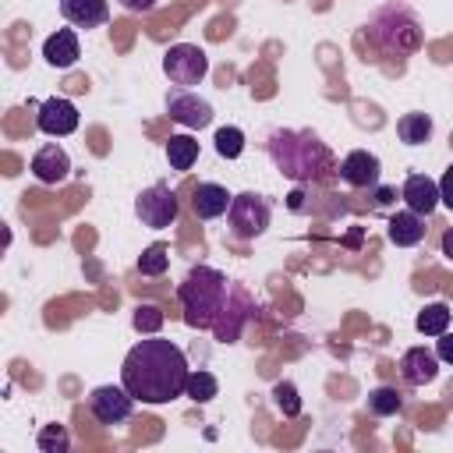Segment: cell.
Segmentation results:
<instances>
[{
    "label": "cell",
    "mask_w": 453,
    "mask_h": 453,
    "mask_svg": "<svg viewBox=\"0 0 453 453\" xmlns=\"http://www.w3.org/2000/svg\"><path fill=\"white\" fill-rule=\"evenodd\" d=\"M188 375L191 368H188L184 350L173 340L156 336V333L138 340L124 354V365H120V386L142 403H170L184 396Z\"/></svg>",
    "instance_id": "cell-1"
},
{
    "label": "cell",
    "mask_w": 453,
    "mask_h": 453,
    "mask_svg": "<svg viewBox=\"0 0 453 453\" xmlns=\"http://www.w3.org/2000/svg\"><path fill=\"white\" fill-rule=\"evenodd\" d=\"M273 166L290 177L294 184L319 180L326 170H333V152L315 131H294V127H276L265 142Z\"/></svg>",
    "instance_id": "cell-2"
},
{
    "label": "cell",
    "mask_w": 453,
    "mask_h": 453,
    "mask_svg": "<svg viewBox=\"0 0 453 453\" xmlns=\"http://www.w3.org/2000/svg\"><path fill=\"white\" fill-rule=\"evenodd\" d=\"M365 39L379 57H411L421 50V18L414 14V7H407L403 0H389L382 7H375L365 21Z\"/></svg>",
    "instance_id": "cell-3"
},
{
    "label": "cell",
    "mask_w": 453,
    "mask_h": 453,
    "mask_svg": "<svg viewBox=\"0 0 453 453\" xmlns=\"http://www.w3.org/2000/svg\"><path fill=\"white\" fill-rule=\"evenodd\" d=\"M230 287L234 280H226L219 269L212 265H191V273L180 280L177 287V297H180V308H184V322L191 329H209L219 322L226 301H230Z\"/></svg>",
    "instance_id": "cell-4"
},
{
    "label": "cell",
    "mask_w": 453,
    "mask_h": 453,
    "mask_svg": "<svg viewBox=\"0 0 453 453\" xmlns=\"http://www.w3.org/2000/svg\"><path fill=\"white\" fill-rule=\"evenodd\" d=\"M269 216H273V205H269V198H262L258 191H241V195H234V202H230V209H226L230 230H234L241 241H251V237L265 234Z\"/></svg>",
    "instance_id": "cell-5"
},
{
    "label": "cell",
    "mask_w": 453,
    "mask_h": 453,
    "mask_svg": "<svg viewBox=\"0 0 453 453\" xmlns=\"http://www.w3.org/2000/svg\"><path fill=\"white\" fill-rule=\"evenodd\" d=\"M163 74L170 78V85H180V88H191L198 85L205 74H209V57L202 46H191V42H177L163 53Z\"/></svg>",
    "instance_id": "cell-6"
},
{
    "label": "cell",
    "mask_w": 453,
    "mask_h": 453,
    "mask_svg": "<svg viewBox=\"0 0 453 453\" xmlns=\"http://www.w3.org/2000/svg\"><path fill=\"white\" fill-rule=\"evenodd\" d=\"M177 209H180L177 195L166 184H152L134 198V216L142 219V226H152V230H166L177 219Z\"/></svg>",
    "instance_id": "cell-7"
},
{
    "label": "cell",
    "mask_w": 453,
    "mask_h": 453,
    "mask_svg": "<svg viewBox=\"0 0 453 453\" xmlns=\"http://www.w3.org/2000/svg\"><path fill=\"white\" fill-rule=\"evenodd\" d=\"M251 311H255V297L248 294L244 283L234 280V287H230V301H226L219 322L212 326V336H216L219 343H234V340L244 333V322L251 319Z\"/></svg>",
    "instance_id": "cell-8"
},
{
    "label": "cell",
    "mask_w": 453,
    "mask_h": 453,
    "mask_svg": "<svg viewBox=\"0 0 453 453\" xmlns=\"http://www.w3.org/2000/svg\"><path fill=\"white\" fill-rule=\"evenodd\" d=\"M166 113H170V120H177L180 127H209L212 124V103L209 99H202L198 92H191V88H170L166 92Z\"/></svg>",
    "instance_id": "cell-9"
},
{
    "label": "cell",
    "mask_w": 453,
    "mask_h": 453,
    "mask_svg": "<svg viewBox=\"0 0 453 453\" xmlns=\"http://www.w3.org/2000/svg\"><path fill=\"white\" fill-rule=\"evenodd\" d=\"M88 411L99 425H124L134 411V396L124 386H96L88 393Z\"/></svg>",
    "instance_id": "cell-10"
},
{
    "label": "cell",
    "mask_w": 453,
    "mask_h": 453,
    "mask_svg": "<svg viewBox=\"0 0 453 453\" xmlns=\"http://www.w3.org/2000/svg\"><path fill=\"white\" fill-rule=\"evenodd\" d=\"M78 106L71 103V99H64V96H50V99H42L39 103V113H35V124H39V131L42 134H50V138H64V134H71L74 127H78Z\"/></svg>",
    "instance_id": "cell-11"
},
{
    "label": "cell",
    "mask_w": 453,
    "mask_h": 453,
    "mask_svg": "<svg viewBox=\"0 0 453 453\" xmlns=\"http://www.w3.org/2000/svg\"><path fill=\"white\" fill-rule=\"evenodd\" d=\"M379 173H382V163L368 149H354L340 159V180L350 184V188H375Z\"/></svg>",
    "instance_id": "cell-12"
},
{
    "label": "cell",
    "mask_w": 453,
    "mask_h": 453,
    "mask_svg": "<svg viewBox=\"0 0 453 453\" xmlns=\"http://www.w3.org/2000/svg\"><path fill=\"white\" fill-rule=\"evenodd\" d=\"M32 173H35V180H42V184H60V180H67V173H71V156H67V149L57 145V142L39 145L35 156H32Z\"/></svg>",
    "instance_id": "cell-13"
},
{
    "label": "cell",
    "mask_w": 453,
    "mask_h": 453,
    "mask_svg": "<svg viewBox=\"0 0 453 453\" xmlns=\"http://www.w3.org/2000/svg\"><path fill=\"white\" fill-rule=\"evenodd\" d=\"M400 195H403V202H407V209H414L418 216H432L435 209H439V180H432L428 173H411L407 180H403V188H400Z\"/></svg>",
    "instance_id": "cell-14"
},
{
    "label": "cell",
    "mask_w": 453,
    "mask_h": 453,
    "mask_svg": "<svg viewBox=\"0 0 453 453\" xmlns=\"http://www.w3.org/2000/svg\"><path fill=\"white\" fill-rule=\"evenodd\" d=\"M42 57H46V64H50V67H57V71L74 67V64H78V57H81L78 32H74V28H57V32L42 42Z\"/></svg>",
    "instance_id": "cell-15"
},
{
    "label": "cell",
    "mask_w": 453,
    "mask_h": 453,
    "mask_svg": "<svg viewBox=\"0 0 453 453\" xmlns=\"http://www.w3.org/2000/svg\"><path fill=\"white\" fill-rule=\"evenodd\" d=\"M230 202H234V195H230L223 184H216V180H202V184H195V191H191V209H195L198 219H216V216H223V212L230 209Z\"/></svg>",
    "instance_id": "cell-16"
},
{
    "label": "cell",
    "mask_w": 453,
    "mask_h": 453,
    "mask_svg": "<svg viewBox=\"0 0 453 453\" xmlns=\"http://www.w3.org/2000/svg\"><path fill=\"white\" fill-rule=\"evenodd\" d=\"M400 375L407 386H425L439 375V354L435 350H425V347H411L403 350L400 357Z\"/></svg>",
    "instance_id": "cell-17"
},
{
    "label": "cell",
    "mask_w": 453,
    "mask_h": 453,
    "mask_svg": "<svg viewBox=\"0 0 453 453\" xmlns=\"http://www.w3.org/2000/svg\"><path fill=\"white\" fill-rule=\"evenodd\" d=\"M60 14L74 28H99L110 18V0H60Z\"/></svg>",
    "instance_id": "cell-18"
},
{
    "label": "cell",
    "mask_w": 453,
    "mask_h": 453,
    "mask_svg": "<svg viewBox=\"0 0 453 453\" xmlns=\"http://www.w3.org/2000/svg\"><path fill=\"white\" fill-rule=\"evenodd\" d=\"M425 216H418L414 209H400L389 216V226H386V237L396 244V248H414L425 241Z\"/></svg>",
    "instance_id": "cell-19"
},
{
    "label": "cell",
    "mask_w": 453,
    "mask_h": 453,
    "mask_svg": "<svg viewBox=\"0 0 453 453\" xmlns=\"http://www.w3.org/2000/svg\"><path fill=\"white\" fill-rule=\"evenodd\" d=\"M414 329H418L421 336H442V333L449 329V304H446V301L425 304V308L418 311V319H414Z\"/></svg>",
    "instance_id": "cell-20"
},
{
    "label": "cell",
    "mask_w": 453,
    "mask_h": 453,
    "mask_svg": "<svg viewBox=\"0 0 453 453\" xmlns=\"http://www.w3.org/2000/svg\"><path fill=\"white\" fill-rule=\"evenodd\" d=\"M396 134H400V142L403 145H425L428 138H432V117L428 113H403L400 120H396Z\"/></svg>",
    "instance_id": "cell-21"
},
{
    "label": "cell",
    "mask_w": 453,
    "mask_h": 453,
    "mask_svg": "<svg viewBox=\"0 0 453 453\" xmlns=\"http://www.w3.org/2000/svg\"><path fill=\"white\" fill-rule=\"evenodd\" d=\"M166 159L173 170H191L198 159V142L191 134H170L166 142Z\"/></svg>",
    "instance_id": "cell-22"
},
{
    "label": "cell",
    "mask_w": 453,
    "mask_h": 453,
    "mask_svg": "<svg viewBox=\"0 0 453 453\" xmlns=\"http://www.w3.org/2000/svg\"><path fill=\"white\" fill-rule=\"evenodd\" d=\"M400 407H403V396L396 393V386H375V389L368 393V411H372L375 418L400 414Z\"/></svg>",
    "instance_id": "cell-23"
},
{
    "label": "cell",
    "mask_w": 453,
    "mask_h": 453,
    "mask_svg": "<svg viewBox=\"0 0 453 453\" xmlns=\"http://www.w3.org/2000/svg\"><path fill=\"white\" fill-rule=\"evenodd\" d=\"M166 265H170V248H166L163 241L149 244V248L138 255V273H142V276H163Z\"/></svg>",
    "instance_id": "cell-24"
},
{
    "label": "cell",
    "mask_w": 453,
    "mask_h": 453,
    "mask_svg": "<svg viewBox=\"0 0 453 453\" xmlns=\"http://www.w3.org/2000/svg\"><path fill=\"white\" fill-rule=\"evenodd\" d=\"M219 393V382H216V375L212 372H191L188 375V386H184V396H191L195 403H209L212 396Z\"/></svg>",
    "instance_id": "cell-25"
},
{
    "label": "cell",
    "mask_w": 453,
    "mask_h": 453,
    "mask_svg": "<svg viewBox=\"0 0 453 453\" xmlns=\"http://www.w3.org/2000/svg\"><path fill=\"white\" fill-rule=\"evenodd\" d=\"M35 446H39V453H67V446H71V435H67V428L64 425H42L39 428V435H35Z\"/></svg>",
    "instance_id": "cell-26"
},
{
    "label": "cell",
    "mask_w": 453,
    "mask_h": 453,
    "mask_svg": "<svg viewBox=\"0 0 453 453\" xmlns=\"http://www.w3.org/2000/svg\"><path fill=\"white\" fill-rule=\"evenodd\" d=\"M212 142H216V152H219L223 159H237V156L244 152V131H241V127H234V124L219 127Z\"/></svg>",
    "instance_id": "cell-27"
},
{
    "label": "cell",
    "mask_w": 453,
    "mask_h": 453,
    "mask_svg": "<svg viewBox=\"0 0 453 453\" xmlns=\"http://www.w3.org/2000/svg\"><path fill=\"white\" fill-rule=\"evenodd\" d=\"M273 400H276V407L287 414V418H297L301 414V396H297V386L294 382H276L273 386Z\"/></svg>",
    "instance_id": "cell-28"
},
{
    "label": "cell",
    "mask_w": 453,
    "mask_h": 453,
    "mask_svg": "<svg viewBox=\"0 0 453 453\" xmlns=\"http://www.w3.org/2000/svg\"><path fill=\"white\" fill-rule=\"evenodd\" d=\"M159 326H163V311L156 304H138L134 308V329L138 333L152 336V333H159Z\"/></svg>",
    "instance_id": "cell-29"
},
{
    "label": "cell",
    "mask_w": 453,
    "mask_h": 453,
    "mask_svg": "<svg viewBox=\"0 0 453 453\" xmlns=\"http://www.w3.org/2000/svg\"><path fill=\"white\" fill-rule=\"evenodd\" d=\"M439 198H442V205L453 212V163H449L446 173L439 177Z\"/></svg>",
    "instance_id": "cell-30"
},
{
    "label": "cell",
    "mask_w": 453,
    "mask_h": 453,
    "mask_svg": "<svg viewBox=\"0 0 453 453\" xmlns=\"http://www.w3.org/2000/svg\"><path fill=\"white\" fill-rule=\"evenodd\" d=\"M435 354H439V361L453 365V333H449V329H446L442 336H435Z\"/></svg>",
    "instance_id": "cell-31"
},
{
    "label": "cell",
    "mask_w": 453,
    "mask_h": 453,
    "mask_svg": "<svg viewBox=\"0 0 453 453\" xmlns=\"http://www.w3.org/2000/svg\"><path fill=\"white\" fill-rule=\"evenodd\" d=\"M120 7L131 11V14H149L156 7V0H120Z\"/></svg>",
    "instance_id": "cell-32"
},
{
    "label": "cell",
    "mask_w": 453,
    "mask_h": 453,
    "mask_svg": "<svg viewBox=\"0 0 453 453\" xmlns=\"http://www.w3.org/2000/svg\"><path fill=\"white\" fill-rule=\"evenodd\" d=\"M439 248H442V255L453 262V226H446V230H442V241H439Z\"/></svg>",
    "instance_id": "cell-33"
}]
</instances>
